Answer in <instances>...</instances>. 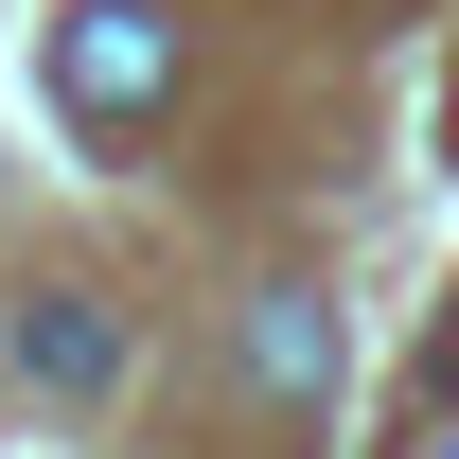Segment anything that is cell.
<instances>
[{
    "label": "cell",
    "instance_id": "6da1fadb",
    "mask_svg": "<svg viewBox=\"0 0 459 459\" xmlns=\"http://www.w3.org/2000/svg\"><path fill=\"white\" fill-rule=\"evenodd\" d=\"M160 89H177V18H160V0H71V18H54V107L89 124V142L160 124Z\"/></svg>",
    "mask_w": 459,
    "mask_h": 459
},
{
    "label": "cell",
    "instance_id": "7a4b0ae2",
    "mask_svg": "<svg viewBox=\"0 0 459 459\" xmlns=\"http://www.w3.org/2000/svg\"><path fill=\"white\" fill-rule=\"evenodd\" d=\"M18 371H36V389H107V371H124V318H107V300H36V318H18Z\"/></svg>",
    "mask_w": 459,
    "mask_h": 459
},
{
    "label": "cell",
    "instance_id": "3957f363",
    "mask_svg": "<svg viewBox=\"0 0 459 459\" xmlns=\"http://www.w3.org/2000/svg\"><path fill=\"white\" fill-rule=\"evenodd\" d=\"M247 371H265L283 406H318L336 389V318H318V300H247Z\"/></svg>",
    "mask_w": 459,
    "mask_h": 459
},
{
    "label": "cell",
    "instance_id": "277c9868",
    "mask_svg": "<svg viewBox=\"0 0 459 459\" xmlns=\"http://www.w3.org/2000/svg\"><path fill=\"white\" fill-rule=\"evenodd\" d=\"M424 389H442V406H459V318H442V371H424Z\"/></svg>",
    "mask_w": 459,
    "mask_h": 459
}]
</instances>
